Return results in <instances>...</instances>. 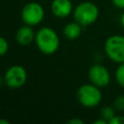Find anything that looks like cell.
<instances>
[{
  "label": "cell",
  "instance_id": "3",
  "mask_svg": "<svg viewBox=\"0 0 124 124\" xmlns=\"http://www.w3.org/2000/svg\"><path fill=\"white\" fill-rule=\"evenodd\" d=\"M102 88L94 85L93 83H84L81 84L77 92L76 97L78 104L84 108H92L98 107L103 100Z\"/></svg>",
  "mask_w": 124,
  "mask_h": 124
},
{
  "label": "cell",
  "instance_id": "17",
  "mask_svg": "<svg viewBox=\"0 0 124 124\" xmlns=\"http://www.w3.org/2000/svg\"><path fill=\"white\" fill-rule=\"evenodd\" d=\"M67 123H69V124H82L83 123V120L80 119V118H78V117H73V118L69 119Z\"/></svg>",
  "mask_w": 124,
  "mask_h": 124
},
{
  "label": "cell",
  "instance_id": "14",
  "mask_svg": "<svg viewBox=\"0 0 124 124\" xmlns=\"http://www.w3.org/2000/svg\"><path fill=\"white\" fill-rule=\"evenodd\" d=\"M9 50V42L5 37L0 38V55L4 56Z\"/></svg>",
  "mask_w": 124,
  "mask_h": 124
},
{
  "label": "cell",
  "instance_id": "20",
  "mask_svg": "<svg viewBox=\"0 0 124 124\" xmlns=\"http://www.w3.org/2000/svg\"><path fill=\"white\" fill-rule=\"evenodd\" d=\"M0 124H10V121L6 119H0Z\"/></svg>",
  "mask_w": 124,
  "mask_h": 124
},
{
  "label": "cell",
  "instance_id": "9",
  "mask_svg": "<svg viewBox=\"0 0 124 124\" xmlns=\"http://www.w3.org/2000/svg\"><path fill=\"white\" fill-rule=\"evenodd\" d=\"M35 36L36 32L33 30V27L26 24H23L16 31V41L22 46L31 45L35 41Z\"/></svg>",
  "mask_w": 124,
  "mask_h": 124
},
{
  "label": "cell",
  "instance_id": "2",
  "mask_svg": "<svg viewBox=\"0 0 124 124\" xmlns=\"http://www.w3.org/2000/svg\"><path fill=\"white\" fill-rule=\"evenodd\" d=\"M99 7L91 1H83L78 3L73 11V17L82 27L90 26L95 23L99 17Z\"/></svg>",
  "mask_w": 124,
  "mask_h": 124
},
{
  "label": "cell",
  "instance_id": "18",
  "mask_svg": "<svg viewBox=\"0 0 124 124\" xmlns=\"http://www.w3.org/2000/svg\"><path fill=\"white\" fill-rule=\"evenodd\" d=\"M107 123L108 122L104 118H102V117H100L99 119H97V120L94 121V124H107Z\"/></svg>",
  "mask_w": 124,
  "mask_h": 124
},
{
  "label": "cell",
  "instance_id": "5",
  "mask_svg": "<svg viewBox=\"0 0 124 124\" xmlns=\"http://www.w3.org/2000/svg\"><path fill=\"white\" fill-rule=\"evenodd\" d=\"M28 74L26 69L18 64L10 66L4 73L3 81L11 89H18L24 86L27 81Z\"/></svg>",
  "mask_w": 124,
  "mask_h": 124
},
{
  "label": "cell",
  "instance_id": "16",
  "mask_svg": "<svg viewBox=\"0 0 124 124\" xmlns=\"http://www.w3.org/2000/svg\"><path fill=\"white\" fill-rule=\"evenodd\" d=\"M111 3L115 8L124 11V0H111Z\"/></svg>",
  "mask_w": 124,
  "mask_h": 124
},
{
  "label": "cell",
  "instance_id": "10",
  "mask_svg": "<svg viewBox=\"0 0 124 124\" xmlns=\"http://www.w3.org/2000/svg\"><path fill=\"white\" fill-rule=\"evenodd\" d=\"M81 30H82V26L79 23H78L76 20H74V21L67 23L64 26L63 35L66 39L70 41H75L78 39L79 36L81 35Z\"/></svg>",
  "mask_w": 124,
  "mask_h": 124
},
{
  "label": "cell",
  "instance_id": "8",
  "mask_svg": "<svg viewBox=\"0 0 124 124\" xmlns=\"http://www.w3.org/2000/svg\"><path fill=\"white\" fill-rule=\"evenodd\" d=\"M74 8L71 0H52L50 3L51 14L57 18H67L73 15Z\"/></svg>",
  "mask_w": 124,
  "mask_h": 124
},
{
  "label": "cell",
  "instance_id": "13",
  "mask_svg": "<svg viewBox=\"0 0 124 124\" xmlns=\"http://www.w3.org/2000/svg\"><path fill=\"white\" fill-rule=\"evenodd\" d=\"M112 106L114 107L116 111H124V94L117 96L114 99Z\"/></svg>",
  "mask_w": 124,
  "mask_h": 124
},
{
  "label": "cell",
  "instance_id": "11",
  "mask_svg": "<svg viewBox=\"0 0 124 124\" xmlns=\"http://www.w3.org/2000/svg\"><path fill=\"white\" fill-rule=\"evenodd\" d=\"M115 111L116 109L114 108L113 106H105L101 108V111H100V117L104 118L108 123L115 116Z\"/></svg>",
  "mask_w": 124,
  "mask_h": 124
},
{
  "label": "cell",
  "instance_id": "4",
  "mask_svg": "<svg viewBox=\"0 0 124 124\" xmlns=\"http://www.w3.org/2000/svg\"><path fill=\"white\" fill-rule=\"evenodd\" d=\"M104 51L113 63H124V36L114 34L108 37L104 43Z\"/></svg>",
  "mask_w": 124,
  "mask_h": 124
},
{
  "label": "cell",
  "instance_id": "19",
  "mask_svg": "<svg viewBox=\"0 0 124 124\" xmlns=\"http://www.w3.org/2000/svg\"><path fill=\"white\" fill-rule=\"evenodd\" d=\"M120 25L124 29V11H123V13L121 14V16H120Z\"/></svg>",
  "mask_w": 124,
  "mask_h": 124
},
{
  "label": "cell",
  "instance_id": "15",
  "mask_svg": "<svg viewBox=\"0 0 124 124\" xmlns=\"http://www.w3.org/2000/svg\"><path fill=\"white\" fill-rule=\"evenodd\" d=\"M109 124H124V115H116L108 122Z\"/></svg>",
  "mask_w": 124,
  "mask_h": 124
},
{
  "label": "cell",
  "instance_id": "1",
  "mask_svg": "<svg viewBox=\"0 0 124 124\" xmlns=\"http://www.w3.org/2000/svg\"><path fill=\"white\" fill-rule=\"evenodd\" d=\"M34 43L40 52L45 55H52L60 46V38L53 28L43 26L36 31Z\"/></svg>",
  "mask_w": 124,
  "mask_h": 124
},
{
  "label": "cell",
  "instance_id": "6",
  "mask_svg": "<svg viewBox=\"0 0 124 124\" xmlns=\"http://www.w3.org/2000/svg\"><path fill=\"white\" fill-rule=\"evenodd\" d=\"M20 18L23 24L32 27L37 26L45 18V9L38 2H29L22 7Z\"/></svg>",
  "mask_w": 124,
  "mask_h": 124
},
{
  "label": "cell",
  "instance_id": "7",
  "mask_svg": "<svg viewBox=\"0 0 124 124\" xmlns=\"http://www.w3.org/2000/svg\"><path fill=\"white\" fill-rule=\"evenodd\" d=\"M87 76H88L89 81L100 88L107 87L109 84L111 79L108 69L106 66L99 63L92 64L89 67Z\"/></svg>",
  "mask_w": 124,
  "mask_h": 124
},
{
  "label": "cell",
  "instance_id": "12",
  "mask_svg": "<svg viewBox=\"0 0 124 124\" xmlns=\"http://www.w3.org/2000/svg\"><path fill=\"white\" fill-rule=\"evenodd\" d=\"M114 78H115L117 84L120 87L124 88V63L118 64L114 72Z\"/></svg>",
  "mask_w": 124,
  "mask_h": 124
}]
</instances>
